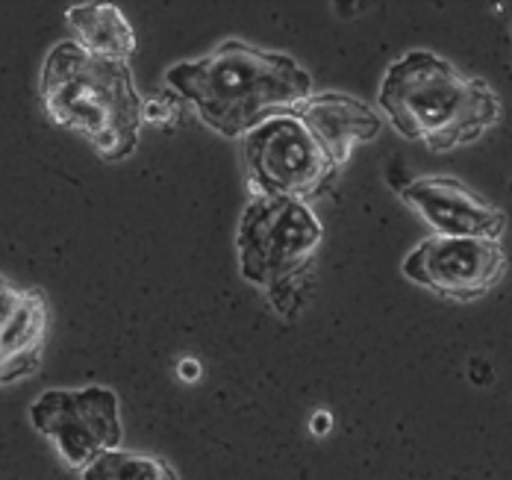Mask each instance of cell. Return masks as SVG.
Wrapping results in <instances>:
<instances>
[{
  "label": "cell",
  "mask_w": 512,
  "mask_h": 480,
  "mask_svg": "<svg viewBox=\"0 0 512 480\" xmlns=\"http://www.w3.org/2000/svg\"><path fill=\"white\" fill-rule=\"evenodd\" d=\"M165 83L224 139H245L265 118L312 95V77L298 59L242 39H227L209 54L171 65Z\"/></svg>",
  "instance_id": "cell-1"
},
{
  "label": "cell",
  "mask_w": 512,
  "mask_h": 480,
  "mask_svg": "<svg viewBox=\"0 0 512 480\" xmlns=\"http://www.w3.org/2000/svg\"><path fill=\"white\" fill-rule=\"evenodd\" d=\"M295 109L304 115V121L315 130V136L327 145V151L342 168L351 160V151L359 142H371L383 130L380 112L342 92H312Z\"/></svg>",
  "instance_id": "cell-9"
},
{
  "label": "cell",
  "mask_w": 512,
  "mask_h": 480,
  "mask_svg": "<svg viewBox=\"0 0 512 480\" xmlns=\"http://www.w3.org/2000/svg\"><path fill=\"white\" fill-rule=\"evenodd\" d=\"M39 89L53 124L83 136L103 160H127L139 148L148 107L127 62L59 42L42 65Z\"/></svg>",
  "instance_id": "cell-3"
},
{
  "label": "cell",
  "mask_w": 512,
  "mask_h": 480,
  "mask_svg": "<svg viewBox=\"0 0 512 480\" xmlns=\"http://www.w3.org/2000/svg\"><path fill=\"white\" fill-rule=\"evenodd\" d=\"M80 480H180L174 466L156 454H142V451H127L115 448L106 451L98 460H92Z\"/></svg>",
  "instance_id": "cell-12"
},
{
  "label": "cell",
  "mask_w": 512,
  "mask_h": 480,
  "mask_svg": "<svg viewBox=\"0 0 512 480\" xmlns=\"http://www.w3.org/2000/svg\"><path fill=\"white\" fill-rule=\"evenodd\" d=\"M401 195L436 230V236L501 239L507 227V213L457 177H418L401 189Z\"/></svg>",
  "instance_id": "cell-8"
},
{
  "label": "cell",
  "mask_w": 512,
  "mask_h": 480,
  "mask_svg": "<svg viewBox=\"0 0 512 480\" xmlns=\"http://www.w3.org/2000/svg\"><path fill=\"white\" fill-rule=\"evenodd\" d=\"M48 298L42 289H21L18 304L0 321V386L33 377L45 357Z\"/></svg>",
  "instance_id": "cell-10"
},
{
  "label": "cell",
  "mask_w": 512,
  "mask_h": 480,
  "mask_svg": "<svg viewBox=\"0 0 512 480\" xmlns=\"http://www.w3.org/2000/svg\"><path fill=\"white\" fill-rule=\"evenodd\" d=\"M245 165L251 198H286L301 204L327 195L342 171L295 107L265 118L245 136Z\"/></svg>",
  "instance_id": "cell-5"
},
{
  "label": "cell",
  "mask_w": 512,
  "mask_h": 480,
  "mask_svg": "<svg viewBox=\"0 0 512 480\" xmlns=\"http://www.w3.org/2000/svg\"><path fill=\"white\" fill-rule=\"evenodd\" d=\"M68 24L77 36V45L89 54L127 62L136 51L133 27L112 3H77L68 9Z\"/></svg>",
  "instance_id": "cell-11"
},
{
  "label": "cell",
  "mask_w": 512,
  "mask_h": 480,
  "mask_svg": "<svg viewBox=\"0 0 512 480\" xmlns=\"http://www.w3.org/2000/svg\"><path fill=\"white\" fill-rule=\"evenodd\" d=\"M377 104L404 139L439 154L477 142L504 115L498 92L483 77L462 74L433 51L395 59L383 74Z\"/></svg>",
  "instance_id": "cell-2"
},
{
  "label": "cell",
  "mask_w": 512,
  "mask_h": 480,
  "mask_svg": "<svg viewBox=\"0 0 512 480\" xmlns=\"http://www.w3.org/2000/svg\"><path fill=\"white\" fill-rule=\"evenodd\" d=\"M18 295H21V289H15L6 277H0V321L12 313V307L18 304Z\"/></svg>",
  "instance_id": "cell-13"
},
{
  "label": "cell",
  "mask_w": 512,
  "mask_h": 480,
  "mask_svg": "<svg viewBox=\"0 0 512 480\" xmlns=\"http://www.w3.org/2000/svg\"><path fill=\"white\" fill-rule=\"evenodd\" d=\"M324 227L309 204L286 198H251L236 230L239 268L248 283L262 289L280 316L301 307Z\"/></svg>",
  "instance_id": "cell-4"
},
{
  "label": "cell",
  "mask_w": 512,
  "mask_h": 480,
  "mask_svg": "<svg viewBox=\"0 0 512 480\" xmlns=\"http://www.w3.org/2000/svg\"><path fill=\"white\" fill-rule=\"evenodd\" d=\"M412 283L448 301H477L489 295L507 274V251L501 239L427 236L404 260Z\"/></svg>",
  "instance_id": "cell-7"
},
{
  "label": "cell",
  "mask_w": 512,
  "mask_h": 480,
  "mask_svg": "<svg viewBox=\"0 0 512 480\" xmlns=\"http://www.w3.org/2000/svg\"><path fill=\"white\" fill-rule=\"evenodd\" d=\"M30 425L48 436L62 463L77 472L124 442L121 401L109 386L48 389L33 401Z\"/></svg>",
  "instance_id": "cell-6"
}]
</instances>
